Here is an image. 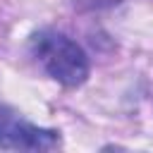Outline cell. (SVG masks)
<instances>
[{
  "label": "cell",
  "mask_w": 153,
  "mask_h": 153,
  "mask_svg": "<svg viewBox=\"0 0 153 153\" xmlns=\"http://www.w3.org/2000/svg\"><path fill=\"white\" fill-rule=\"evenodd\" d=\"M33 53L43 69L62 86H81L88 76V57L84 48L65 33L41 31L33 36Z\"/></svg>",
  "instance_id": "1"
},
{
  "label": "cell",
  "mask_w": 153,
  "mask_h": 153,
  "mask_svg": "<svg viewBox=\"0 0 153 153\" xmlns=\"http://www.w3.org/2000/svg\"><path fill=\"white\" fill-rule=\"evenodd\" d=\"M60 143L55 129L31 124L12 108L0 105V148L5 151H50Z\"/></svg>",
  "instance_id": "2"
}]
</instances>
